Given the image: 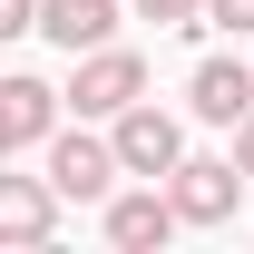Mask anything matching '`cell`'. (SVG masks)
Here are the masks:
<instances>
[{
    "mask_svg": "<svg viewBox=\"0 0 254 254\" xmlns=\"http://www.w3.org/2000/svg\"><path fill=\"white\" fill-rule=\"evenodd\" d=\"M49 176H59L68 205H108V195H118V176H127V157H118V137L68 127V137H49Z\"/></svg>",
    "mask_w": 254,
    "mask_h": 254,
    "instance_id": "1",
    "label": "cell"
},
{
    "mask_svg": "<svg viewBox=\"0 0 254 254\" xmlns=\"http://www.w3.org/2000/svg\"><path fill=\"white\" fill-rule=\"evenodd\" d=\"M137 98H147V59H137V49H118V39H108V49H88V59H78V78H68V108H78V118H127Z\"/></svg>",
    "mask_w": 254,
    "mask_h": 254,
    "instance_id": "2",
    "label": "cell"
},
{
    "mask_svg": "<svg viewBox=\"0 0 254 254\" xmlns=\"http://www.w3.org/2000/svg\"><path fill=\"white\" fill-rule=\"evenodd\" d=\"M59 108H68V98L49 88L39 68H10V78H0V157L49 147V137H59Z\"/></svg>",
    "mask_w": 254,
    "mask_h": 254,
    "instance_id": "3",
    "label": "cell"
},
{
    "mask_svg": "<svg viewBox=\"0 0 254 254\" xmlns=\"http://www.w3.org/2000/svg\"><path fill=\"white\" fill-rule=\"evenodd\" d=\"M108 137H118V157H127V176H176V166H186V127L166 118L157 98H137V108H127V118H108Z\"/></svg>",
    "mask_w": 254,
    "mask_h": 254,
    "instance_id": "4",
    "label": "cell"
},
{
    "mask_svg": "<svg viewBox=\"0 0 254 254\" xmlns=\"http://www.w3.org/2000/svg\"><path fill=\"white\" fill-rule=\"evenodd\" d=\"M245 186H254V176L235 166V147H225V157H186L176 176H166V195H176L186 225H225L235 205H245Z\"/></svg>",
    "mask_w": 254,
    "mask_h": 254,
    "instance_id": "5",
    "label": "cell"
},
{
    "mask_svg": "<svg viewBox=\"0 0 254 254\" xmlns=\"http://www.w3.org/2000/svg\"><path fill=\"white\" fill-rule=\"evenodd\" d=\"M59 176H0V245L10 254H49V225H59Z\"/></svg>",
    "mask_w": 254,
    "mask_h": 254,
    "instance_id": "6",
    "label": "cell"
},
{
    "mask_svg": "<svg viewBox=\"0 0 254 254\" xmlns=\"http://www.w3.org/2000/svg\"><path fill=\"white\" fill-rule=\"evenodd\" d=\"M176 225H186V215H176V195H166L157 176L127 186V195H108V245H118V254H157Z\"/></svg>",
    "mask_w": 254,
    "mask_h": 254,
    "instance_id": "7",
    "label": "cell"
},
{
    "mask_svg": "<svg viewBox=\"0 0 254 254\" xmlns=\"http://www.w3.org/2000/svg\"><path fill=\"white\" fill-rule=\"evenodd\" d=\"M186 118H205V127H245V118H254V59H195V78H186Z\"/></svg>",
    "mask_w": 254,
    "mask_h": 254,
    "instance_id": "8",
    "label": "cell"
},
{
    "mask_svg": "<svg viewBox=\"0 0 254 254\" xmlns=\"http://www.w3.org/2000/svg\"><path fill=\"white\" fill-rule=\"evenodd\" d=\"M39 39L68 49V59H88L118 39V0H39Z\"/></svg>",
    "mask_w": 254,
    "mask_h": 254,
    "instance_id": "9",
    "label": "cell"
},
{
    "mask_svg": "<svg viewBox=\"0 0 254 254\" xmlns=\"http://www.w3.org/2000/svg\"><path fill=\"white\" fill-rule=\"evenodd\" d=\"M137 20H157V30H205V0H127Z\"/></svg>",
    "mask_w": 254,
    "mask_h": 254,
    "instance_id": "10",
    "label": "cell"
},
{
    "mask_svg": "<svg viewBox=\"0 0 254 254\" xmlns=\"http://www.w3.org/2000/svg\"><path fill=\"white\" fill-rule=\"evenodd\" d=\"M205 30H235V39H254V0H205Z\"/></svg>",
    "mask_w": 254,
    "mask_h": 254,
    "instance_id": "11",
    "label": "cell"
},
{
    "mask_svg": "<svg viewBox=\"0 0 254 254\" xmlns=\"http://www.w3.org/2000/svg\"><path fill=\"white\" fill-rule=\"evenodd\" d=\"M20 30H39V0H0V39H20Z\"/></svg>",
    "mask_w": 254,
    "mask_h": 254,
    "instance_id": "12",
    "label": "cell"
},
{
    "mask_svg": "<svg viewBox=\"0 0 254 254\" xmlns=\"http://www.w3.org/2000/svg\"><path fill=\"white\" fill-rule=\"evenodd\" d=\"M235 166H245V176H254V118L235 127Z\"/></svg>",
    "mask_w": 254,
    "mask_h": 254,
    "instance_id": "13",
    "label": "cell"
}]
</instances>
